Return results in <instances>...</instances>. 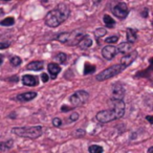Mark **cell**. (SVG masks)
<instances>
[{
    "mask_svg": "<svg viewBox=\"0 0 153 153\" xmlns=\"http://www.w3.org/2000/svg\"><path fill=\"white\" fill-rule=\"evenodd\" d=\"M70 15V9L66 3H59L53 10L49 11L44 18L45 24L49 27H58L67 20Z\"/></svg>",
    "mask_w": 153,
    "mask_h": 153,
    "instance_id": "obj_1",
    "label": "cell"
},
{
    "mask_svg": "<svg viewBox=\"0 0 153 153\" xmlns=\"http://www.w3.org/2000/svg\"><path fill=\"white\" fill-rule=\"evenodd\" d=\"M12 132L17 136L36 140L43 134V127L41 125L30 126V127H27V126H25V127H15L12 129Z\"/></svg>",
    "mask_w": 153,
    "mask_h": 153,
    "instance_id": "obj_2",
    "label": "cell"
},
{
    "mask_svg": "<svg viewBox=\"0 0 153 153\" xmlns=\"http://www.w3.org/2000/svg\"><path fill=\"white\" fill-rule=\"evenodd\" d=\"M124 69H125V67L122 66L121 64H115V65H112V66H110V67L106 68V69L102 70L101 72H99L96 76V80L99 82L106 81V80L111 79L113 76L121 74Z\"/></svg>",
    "mask_w": 153,
    "mask_h": 153,
    "instance_id": "obj_3",
    "label": "cell"
},
{
    "mask_svg": "<svg viewBox=\"0 0 153 153\" xmlns=\"http://www.w3.org/2000/svg\"><path fill=\"white\" fill-rule=\"evenodd\" d=\"M89 99V94L86 90H76L69 97V102L72 107H79L84 105Z\"/></svg>",
    "mask_w": 153,
    "mask_h": 153,
    "instance_id": "obj_4",
    "label": "cell"
},
{
    "mask_svg": "<svg viewBox=\"0 0 153 153\" xmlns=\"http://www.w3.org/2000/svg\"><path fill=\"white\" fill-rule=\"evenodd\" d=\"M96 120L101 124H107L112 121H115V120H119V117H117V115L115 114V112L112 109L109 108L106 109V110L99 111L96 115Z\"/></svg>",
    "mask_w": 153,
    "mask_h": 153,
    "instance_id": "obj_5",
    "label": "cell"
},
{
    "mask_svg": "<svg viewBox=\"0 0 153 153\" xmlns=\"http://www.w3.org/2000/svg\"><path fill=\"white\" fill-rule=\"evenodd\" d=\"M112 14L117 18H119L120 20L126 19V17H127L128 14H129V9H128L127 3H125V2L117 3L115 7H113Z\"/></svg>",
    "mask_w": 153,
    "mask_h": 153,
    "instance_id": "obj_6",
    "label": "cell"
},
{
    "mask_svg": "<svg viewBox=\"0 0 153 153\" xmlns=\"http://www.w3.org/2000/svg\"><path fill=\"white\" fill-rule=\"evenodd\" d=\"M126 90L125 87L122 83H113L112 87H111V99L112 100H120L123 101L124 97H125Z\"/></svg>",
    "mask_w": 153,
    "mask_h": 153,
    "instance_id": "obj_7",
    "label": "cell"
},
{
    "mask_svg": "<svg viewBox=\"0 0 153 153\" xmlns=\"http://www.w3.org/2000/svg\"><path fill=\"white\" fill-rule=\"evenodd\" d=\"M110 105H111V108L113 111L115 112V114L117 115L119 119L124 117L125 114V103L124 101H120V100H110Z\"/></svg>",
    "mask_w": 153,
    "mask_h": 153,
    "instance_id": "obj_8",
    "label": "cell"
},
{
    "mask_svg": "<svg viewBox=\"0 0 153 153\" xmlns=\"http://www.w3.org/2000/svg\"><path fill=\"white\" fill-rule=\"evenodd\" d=\"M138 53L136 51H130L129 53H126V55H124L123 57H122L121 59V65L124 66V67H128V66H130L132 63H133L134 61L136 60V58H137Z\"/></svg>",
    "mask_w": 153,
    "mask_h": 153,
    "instance_id": "obj_9",
    "label": "cell"
},
{
    "mask_svg": "<svg viewBox=\"0 0 153 153\" xmlns=\"http://www.w3.org/2000/svg\"><path fill=\"white\" fill-rule=\"evenodd\" d=\"M117 53V48L114 45H106L102 49V56L106 60H112Z\"/></svg>",
    "mask_w": 153,
    "mask_h": 153,
    "instance_id": "obj_10",
    "label": "cell"
},
{
    "mask_svg": "<svg viewBox=\"0 0 153 153\" xmlns=\"http://www.w3.org/2000/svg\"><path fill=\"white\" fill-rule=\"evenodd\" d=\"M22 83L25 86H30V87H34L39 84V79L37 76H33V74H24L22 76Z\"/></svg>",
    "mask_w": 153,
    "mask_h": 153,
    "instance_id": "obj_11",
    "label": "cell"
},
{
    "mask_svg": "<svg viewBox=\"0 0 153 153\" xmlns=\"http://www.w3.org/2000/svg\"><path fill=\"white\" fill-rule=\"evenodd\" d=\"M37 97V92L35 91H28V92H23V94H19L16 97V100L19 102H30V101L34 100Z\"/></svg>",
    "mask_w": 153,
    "mask_h": 153,
    "instance_id": "obj_12",
    "label": "cell"
},
{
    "mask_svg": "<svg viewBox=\"0 0 153 153\" xmlns=\"http://www.w3.org/2000/svg\"><path fill=\"white\" fill-rule=\"evenodd\" d=\"M92 43H94V42H92V39L90 38L89 35L86 34L85 36H84L83 38L80 40V42L78 43V46H79L81 49H87V48H89V47L91 46Z\"/></svg>",
    "mask_w": 153,
    "mask_h": 153,
    "instance_id": "obj_13",
    "label": "cell"
},
{
    "mask_svg": "<svg viewBox=\"0 0 153 153\" xmlns=\"http://www.w3.org/2000/svg\"><path fill=\"white\" fill-rule=\"evenodd\" d=\"M47 69H48V72L51 74V79L55 80L57 78V74L61 71V67H60L59 64L57 63H49L47 65Z\"/></svg>",
    "mask_w": 153,
    "mask_h": 153,
    "instance_id": "obj_14",
    "label": "cell"
},
{
    "mask_svg": "<svg viewBox=\"0 0 153 153\" xmlns=\"http://www.w3.org/2000/svg\"><path fill=\"white\" fill-rule=\"evenodd\" d=\"M44 68V62L43 61H33L26 65V69L33 70V71H40Z\"/></svg>",
    "mask_w": 153,
    "mask_h": 153,
    "instance_id": "obj_15",
    "label": "cell"
},
{
    "mask_svg": "<svg viewBox=\"0 0 153 153\" xmlns=\"http://www.w3.org/2000/svg\"><path fill=\"white\" fill-rule=\"evenodd\" d=\"M126 37H127V42L130 43V44H133L137 40V30H134V28H127Z\"/></svg>",
    "mask_w": 153,
    "mask_h": 153,
    "instance_id": "obj_16",
    "label": "cell"
},
{
    "mask_svg": "<svg viewBox=\"0 0 153 153\" xmlns=\"http://www.w3.org/2000/svg\"><path fill=\"white\" fill-rule=\"evenodd\" d=\"M117 53H129L130 51H132V44L128 42H123L117 47Z\"/></svg>",
    "mask_w": 153,
    "mask_h": 153,
    "instance_id": "obj_17",
    "label": "cell"
},
{
    "mask_svg": "<svg viewBox=\"0 0 153 153\" xmlns=\"http://www.w3.org/2000/svg\"><path fill=\"white\" fill-rule=\"evenodd\" d=\"M69 35L70 33H60L57 36L55 37V39L57 41H59L60 43H63V44H68V41H69Z\"/></svg>",
    "mask_w": 153,
    "mask_h": 153,
    "instance_id": "obj_18",
    "label": "cell"
},
{
    "mask_svg": "<svg viewBox=\"0 0 153 153\" xmlns=\"http://www.w3.org/2000/svg\"><path fill=\"white\" fill-rule=\"evenodd\" d=\"M14 140H7L5 142H0V152H7V151L11 150L13 147Z\"/></svg>",
    "mask_w": 153,
    "mask_h": 153,
    "instance_id": "obj_19",
    "label": "cell"
},
{
    "mask_svg": "<svg viewBox=\"0 0 153 153\" xmlns=\"http://www.w3.org/2000/svg\"><path fill=\"white\" fill-rule=\"evenodd\" d=\"M103 21H104L105 25H106V27L108 28H113L115 25V20L113 19L111 16L109 15H104L103 16Z\"/></svg>",
    "mask_w": 153,
    "mask_h": 153,
    "instance_id": "obj_20",
    "label": "cell"
},
{
    "mask_svg": "<svg viewBox=\"0 0 153 153\" xmlns=\"http://www.w3.org/2000/svg\"><path fill=\"white\" fill-rule=\"evenodd\" d=\"M96 65H92L90 63H85V65H84V74L87 76V74H92V72L96 71Z\"/></svg>",
    "mask_w": 153,
    "mask_h": 153,
    "instance_id": "obj_21",
    "label": "cell"
},
{
    "mask_svg": "<svg viewBox=\"0 0 153 153\" xmlns=\"http://www.w3.org/2000/svg\"><path fill=\"white\" fill-rule=\"evenodd\" d=\"M55 59L57 62H59L60 64H65L67 62V56L64 53H58L57 55L55 56Z\"/></svg>",
    "mask_w": 153,
    "mask_h": 153,
    "instance_id": "obj_22",
    "label": "cell"
},
{
    "mask_svg": "<svg viewBox=\"0 0 153 153\" xmlns=\"http://www.w3.org/2000/svg\"><path fill=\"white\" fill-rule=\"evenodd\" d=\"M15 24V18L14 17H7L0 22V25L2 26H12Z\"/></svg>",
    "mask_w": 153,
    "mask_h": 153,
    "instance_id": "obj_23",
    "label": "cell"
},
{
    "mask_svg": "<svg viewBox=\"0 0 153 153\" xmlns=\"http://www.w3.org/2000/svg\"><path fill=\"white\" fill-rule=\"evenodd\" d=\"M88 151H89V153H103L104 149H103V147L99 146V145H91L88 148Z\"/></svg>",
    "mask_w": 153,
    "mask_h": 153,
    "instance_id": "obj_24",
    "label": "cell"
},
{
    "mask_svg": "<svg viewBox=\"0 0 153 153\" xmlns=\"http://www.w3.org/2000/svg\"><path fill=\"white\" fill-rule=\"evenodd\" d=\"M106 34H107V30H106V28L100 27V28H97V30H94V37H96L97 39H100V38H102V37H104Z\"/></svg>",
    "mask_w": 153,
    "mask_h": 153,
    "instance_id": "obj_25",
    "label": "cell"
},
{
    "mask_svg": "<svg viewBox=\"0 0 153 153\" xmlns=\"http://www.w3.org/2000/svg\"><path fill=\"white\" fill-rule=\"evenodd\" d=\"M10 62H11V64H12L13 66L17 67V66L21 65L22 59H21L20 57H17V56H14V57H12L11 59H10Z\"/></svg>",
    "mask_w": 153,
    "mask_h": 153,
    "instance_id": "obj_26",
    "label": "cell"
},
{
    "mask_svg": "<svg viewBox=\"0 0 153 153\" xmlns=\"http://www.w3.org/2000/svg\"><path fill=\"white\" fill-rule=\"evenodd\" d=\"M119 36H110L108 38L105 39V43H107L108 45H111V44H114L119 41Z\"/></svg>",
    "mask_w": 153,
    "mask_h": 153,
    "instance_id": "obj_27",
    "label": "cell"
},
{
    "mask_svg": "<svg viewBox=\"0 0 153 153\" xmlns=\"http://www.w3.org/2000/svg\"><path fill=\"white\" fill-rule=\"evenodd\" d=\"M80 117V114L78 112H72L71 114H70V117H68L67 120V123H72V122H76L78 121Z\"/></svg>",
    "mask_w": 153,
    "mask_h": 153,
    "instance_id": "obj_28",
    "label": "cell"
},
{
    "mask_svg": "<svg viewBox=\"0 0 153 153\" xmlns=\"http://www.w3.org/2000/svg\"><path fill=\"white\" fill-rule=\"evenodd\" d=\"M74 136H76V137H83V136H85L86 134V131L83 129H78L76 131H74Z\"/></svg>",
    "mask_w": 153,
    "mask_h": 153,
    "instance_id": "obj_29",
    "label": "cell"
},
{
    "mask_svg": "<svg viewBox=\"0 0 153 153\" xmlns=\"http://www.w3.org/2000/svg\"><path fill=\"white\" fill-rule=\"evenodd\" d=\"M53 125L55 126V127H61L62 126V121L61 119H59V117H53Z\"/></svg>",
    "mask_w": 153,
    "mask_h": 153,
    "instance_id": "obj_30",
    "label": "cell"
},
{
    "mask_svg": "<svg viewBox=\"0 0 153 153\" xmlns=\"http://www.w3.org/2000/svg\"><path fill=\"white\" fill-rule=\"evenodd\" d=\"M41 80H42V82H44V83H46V82H48V80H49V76H48V74H41Z\"/></svg>",
    "mask_w": 153,
    "mask_h": 153,
    "instance_id": "obj_31",
    "label": "cell"
},
{
    "mask_svg": "<svg viewBox=\"0 0 153 153\" xmlns=\"http://www.w3.org/2000/svg\"><path fill=\"white\" fill-rule=\"evenodd\" d=\"M10 47L9 42H0V49H5Z\"/></svg>",
    "mask_w": 153,
    "mask_h": 153,
    "instance_id": "obj_32",
    "label": "cell"
},
{
    "mask_svg": "<svg viewBox=\"0 0 153 153\" xmlns=\"http://www.w3.org/2000/svg\"><path fill=\"white\" fill-rule=\"evenodd\" d=\"M72 107H68V106H65V105H63V106L61 107V111L62 112H68V111L72 110Z\"/></svg>",
    "mask_w": 153,
    "mask_h": 153,
    "instance_id": "obj_33",
    "label": "cell"
},
{
    "mask_svg": "<svg viewBox=\"0 0 153 153\" xmlns=\"http://www.w3.org/2000/svg\"><path fill=\"white\" fill-rule=\"evenodd\" d=\"M140 15H142V17H143V18H146L147 16H148V9L143 10V12L140 13Z\"/></svg>",
    "mask_w": 153,
    "mask_h": 153,
    "instance_id": "obj_34",
    "label": "cell"
},
{
    "mask_svg": "<svg viewBox=\"0 0 153 153\" xmlns=\"http://www.w3.org/2000/svg\"><path fill=\"white\" fill-rule=\"evenodd\" d=\"M146 120H147V121H148L150 124H152V123H153V121H152V117H151V115H147V117H146Z\"/></svg>",
    "mask_w": 153,
    "mask_h": 153,
    "instance_id": "obj_35",
    "label": "cell"
},
{
    "mask_svg": "<svg viewBox=\"0 0 153 153\" xmlns=\"http://www.w3.org/2000/svg\"><path fill=\"white\" fill-rule=\"evenodd\" d=\"M3 55H1V53H0V66L2 65V63H3Z\"/></svg>",
    "mask_w": 153,
    "mask_h": 153,
    "instance_id": "obj_36",
    "label": "cell"
},
{
    "mask_svg": "<svg viewBox=\"0 0 153 153\" xmlns=\"http://www.w3.org/2000/svg\"><path fill=\"white\" fill-rule=\"evenodd\" d=\"M148 153H153V147H150L148 149Z\"/></svg>",
    "mask_w": 153,
    "mask_h": 153,
    "instance_id": "obj_37",
    "label": "cell"
}]
</instances>
